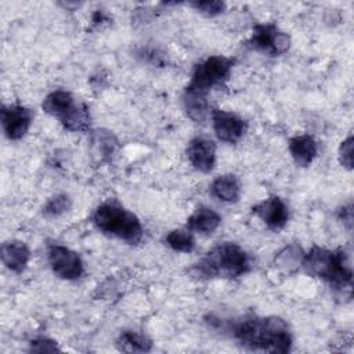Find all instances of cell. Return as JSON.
Instances as JSON below:
<instances>
[{
	"label": "cell",
	"mask_w": 354,
	"mask_h": 354,
	"mask_svg": "<svg viewBox=\"0 0 354 354\" xmlns=\"http://www.w3.org/2000/svg\"><path fill=\"white\" fill-rule=\"evenodd\" d=\"M232 336L248 350L285 354L292 350L293 337L288 322L277 315H246L230 325Z\"/></svg>",
	"instance_id": "6da1fadb"
},
{
	"label": "cell",
	"mask_w": 354,
	"mask_h": 354,
	"mask_svg": "<svg viewBox=\"0 0 354 354\" xmlns=\"http://www.w3.org/2000/svg\"><path fill=\"white\" fill-rule=\"evenodd\" d=\"M250 267V256L241 245L235 242H223L207 250L199 261L194 264L192 271L195 277L205 279H234L248 274Z\"/></svg>",
	"instance_id": "7a4b0ae2"
},
{
	"label": "cell",
	"mask_w": 354,
	"mask_h": 354,
	"mask_svg": "<svg viewBox=\"0 0 354 354\" xmlns=\"http://www.w3.org/2000/svg\"><path fill=\"white\" fill-rule=\"evenodd\" d=\"M301 267L310 277L325 281L330 288L351 289L353 270L348 254L342 248L329 250L315 245L303 254Z\"/></svg>",
	"instance_id": "3957f363"
},
{
	"label": "cell",
	"mask_w": 354,
	"mask_h": 354,
	"mask_svg": "<svg viewBox=\"0 0 354 354\" xmlns=\"http://www.w3.org/2000/svg\"><path fill=\"white\" fill-rule=\"evenodd\" d=\"M91 221L104 235L120 239L129 245H137L142 241L144 228L140 218L118 199L101 202L94 209Z\"/></svg>",
	"instance_id": "277c9868"
},
{
	"label": "cell",
	"mask_w": 354,
	"mask_h": 354,
	"mask_svg": "<svg viewBox=\"0 0 354 354\" xmlns=\"http://www.w3.org/2000/svg\"><path fill=\"white\" fill-rule=\"evenodd\" d=\"M41 109L71 133H86L90 130L91 113L88 106L77 101L68 90L48 93L41 102Z\"/></svg>",
	"instance_id": "5b68a950"
},
{
	"label": "cell",
	"mask_w": 354,
	"mask_h": 354,
	"mask_svg": "<svg viewBox=\"0 0 354 354\" xmlns=\"http://www.w3.org/2000/svg\"><path fill=\"white\" fill-rule=\"evenodd\" d=\"M235 59L224 55H210L195 65L191 79L185 86V91L207 97L214 87L224 86L234 68Z\"/></svg>",
	"instance_id": "8992f818"
},
{
	"label": "cell",
	"mask_w": 354,
	"mask_h": 354,
	"mask_svg": "<svg viewBox=\"0 0 354 354\" xmlns=\"http://www.w3.org/2000/svg\"><path fill=\"white\" fill-rule=\"evenodd\" d=\"M290 36L281 30L275 24H256L249 39V46L254 50L278 57L290 48Z\"/></svg>",
	"instance_id": "52a82bcc"
},
{
	"label": "cell",
	"mask_w": 354,
	"mask_h": 354,
	"mask_svg": "<svg viewBox=\"0 0 354 354\" xmlns=\"http://www.w3.org/2000/svg\"><path fill=\"white\" fill-rule=\"evenodd\" d=\"M47 260L53 272L61 279L76 281L84 272V264L79 253L64 245H50Z\"/></svg>",
	"instance_id": "ba28073f"
},
{
	"label": "cell",
	"mask_w": 354,
	"mask_h": 354,
	"mask_svg": "<svg viewBox=\"0 0 354 354\" xmlns=\"http://www.w3.org/2000/svg\"><path fill=\"white\" fill-rule=\"evenodd\" d=\"M1 127L4 136L10 141H18L26 136L32 123L33 112L21 104H4L0 111Z\"/></svg>",
	"instance_id": "9c48e42d"
},
{
	"label": "cell",
	"mask_w": 354,
	"mask_h": 354,
	"mask_svg": "<svg viewBox=\"0 0 354 354\" xmlns=\"http://www.w3.org/2000/svg\"><path fill=\"white\" fill-rule=\"evenodd\" d=\"M210 119L216 137L227 144H236L248 130L246 120L234 112L213 108Z\"/></svg>",
	"instance_id": "30bf717a"
},
{
	"label": "cell",
	"mask_w": 354,
	"mask_h": 354,
	"mask_svg": "<svg viewBox=\"0 0 354 354\" xmlns=\"http://www.w3.org/2000/svg\"><path fill=\"white\" fill-rule=\"evenodd\" d=\"M252 213L256 214L268 230L275 232L285 228L289 220V209L286 203L275 195L252 206Z\"/></svg>",
	"instance_id": "8fae6325"
},
{
	"label": "cell",
	"mask_w": 354,
	"mask_h": 354,
	"mask_svg": "<svg viewBox=\"0 0 354 354\" xmlns=\"http://www.w3.org/2000/svg\"><path fill=\"white\" fill-rule=\"evenodd\" d=\"M217 145L213 140L196 136L189 140L185 153L191 166L201 173H210L216 165Z\"/></svg>",
	"instance_id": "7c38bea8"
},
{
	"label": "cell",
	"mask_w": 354,
	"mask_h": 354,
	"mask_svg": "<svg viewBox=\"0 0 354 354\" xmlns=\"http://www.w3.org/2000/svg\"><path fill=\"white\" fill-rule=\"evenodd\" d=\"M1 263L7 270L14 274H22L28 267L30 259L29 246L18 239H10L3 242L0 249Z\"/></svg>",
	"instance_id": "4fadbf2b"
},
{
	"label": "cell",
	"mask_w": 354,
	"mask_h": 354,
	"mask_svg": "<svg viewBox=\"0 0 354 354\" xmlns=\"http://www.w3.org/2000/svg\"><path fill=\"white\" fill-rule=\"evenodd\" d=\"M289 153L300 167H308L318 153V144L310 134H297L289 140Z\"/></svg>",
	"instance_id": "5bb4252c"
},
{
	"label": "cell",
	"mask_w": 354,
	"mask_h": 354,
	"mask_svg": "<svg viewBox=\"0 0 354 354\" xmlns=\"http://www.w3.org/2000/svg\"><path fill=\"white\" fill-rule=\"evenodd\" d=\"M220 223H221V217L214 209L206 205H201L187 218V228L191 232L212 234L218 228Z\"/></svg>",
	"instance_id": "9a60e30c"
},
{
	"label": "cell",
	"mask_w": 354,
	"mask_h": 354,
	"mask_svg": "<svg viewBox=\"0 0 354 354\" xmlns=\"http://www.w3.org/2000/svg\"><path fill=\"white\" fill-rule=\"evenodd\" d=\"M241 192L239 178L231 173L217 176L210 185V194L224 203H236L241 198Z\"/></svg>",
	"instance_id": "2e32d148"
},
{
	"label": "cell",
	"mask_w": 354,
	"mask_h": 354,
	"mask_svg": "<svg viewBox=\"0 0 354 354\" xmlns=\"http://www.w3.org/2000/svg\"><path fill=\"white\" fill-rule=\"evenodd\" d=\"M183 108L187 116L198 124H205L206 120L210 118V106L207 102V97L198 95L184 90Z\"/></svg>",
	"instance_id": "e0dca14e"
},
{
	"label": "cell",
	"mask_w": 354,
	"mask_h": 354,
	"mask_svg": "<svg viewBox=\"0 0 354 354\" xmlns=\"http://www.w3.org/2000/svg\"><path fill=\"white\" fill-rule=\"evenodd\" d=\"M115 344L118 350L123 353H148L152 350V340L134 330L120 332Z\"/></svg>",
	"instance_id": "ac0fdd59"
},
{
	"label": "cell",
	"mask_w": 354,
	"mask_h": 354,
	"mask_svg": "<svg viewBox=\"0 0 354 354\" xmlns=\"http://www.w3.org/2000/svg\"><path fill=\"white\" fill-rule=\"evenodd\" d=\"M165 241L171 250L178 253H191L195 249V238L188 228L169 231Z\"/></svg>",
	"instance_id": "d6986e66"
},
{
	"label": "cell",
	"mask_w": 354,
	"mask_h": 354,
	"mask_svg": "<svg viewBox=\"0 0 354 354\" xmlns=\"http://www.w3.org/2000/svg\"><path fill=\"white\" fill-rule=\"evenodd\" d=\"M303 252L297 245H289L285 246L275 257L277 266L290 271L292 268H297L301 266V259H303Z\"/></svg>",
	"instance_id": "ffe728a7"
},
{
	"label": "cell",
	"mask_w": 354,
	"mask_h": 354,
	"mask_svg": "<svg viewBox=\"0 0 354 354\" xmlns=\"http://www.w3.org/2000/svg\"><path fill=\"white\" fill-rule=\"evenodd\" d=\"M72 207V199L66 194H57L43 206V214L47 217H58Z\"/></svg>",
	"instance_id": "44dd1931"
},
{
	"label": "cell",
	"mask_w": 354,
	"mask_h": 354,
	"mask_svg": "<svg viewBox=\"0 0 354 354\" xmlns=\"http://www.w3.org/2000/svg\"><path fill=\"white\" fill-rule=\"evenodd\" d=\"M189 6L196 12H199L207 18L217 17V15L223 14L225 10V3L220 1V0H196V1H191Z\"/></svg>",
	"instance_id": "7402d4cb"
},
{
	"label": "cell",
	"mask_w": 354,
	"mask_h": 354,
	"mask_svg": "<svg viewBox=\"0 0 354 354\" xmlns=\"http://www.w3.org/2000/svg\"><path fill=\"white\" fill-rule=\"evenodd\" d=\"M353 149H354V138L350 134L346 140H343L337 149L339 163L346 170H353Z\"/></svg>",
	"instance_id": "603a6c76"
},
{
	"label": "cell",
	"mask_w": 354,
	"mask_h": 354,
	"mask_svg": "<svg viewBox=\"0 0 354 354\" xmlns=\"http://www.w3.org/2000/svg\"><path fill=\"white\" fill-rule=\"evenodd\" d=\"M29 346H30L29 350L36 351V353H54V351L59 350V347L57 346V342H54L48 337H43V336L30 340Z\"/></svg>",
	"instance_id": "cb8c5ba5"
},
{
	"label": "cell",
	"mask_w": 354,
	"mask_h": 354,
	"mask_svg": "<svg viewBox=\"0 0 354 354\" xmlns=\"http://www.w3.org/2000/svg\"><path fill=\"white\" fill-rule=\"evenodd\" d=\"M339 218L346 223L347 228H351V224H353V206L351 205H347V206H343L340 210H339Z\"/></svg>",
	"instance_id": "d4e9b609"
}]
</instances>
